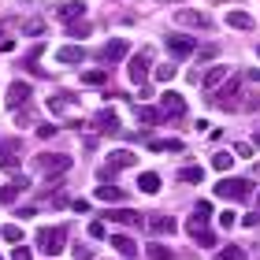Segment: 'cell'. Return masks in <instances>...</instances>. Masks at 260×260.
I'll return each instance as SVG.
<instances>
[{
    "label": "cell",
    "mask_w": 260,
    "mask_h": 260,
    "mask_svg": "<svg viewBox=\"0 0 260 260\" xmlns=\"http://www.w3.org/2000/svg\"><path fill=\"white\" fill-rule=\"evenodd\" d=\"M208 219H212V205L208 201H197L193 216H190V223H186V234H190L201 249H212V245H216V234L208 231Z\"/></svg>",
    "instance_id": "1"
},
{
    "label": "cell",
    "mask_w": 260,
    "mask_h": 260,
    "mask_svg": "<svg viewBox=\"0 0 260 260\" xmlns=\"http://www.w3.org/2000/svg\"><path fill=\"white\" fill-rule=\"evenodd\" d=\"M38 245H41V253L60 256L63 245H67V227H41L38 231Z\"/></svg>",
    "instance_id": "2"
},
{
    "label": "cell",
    "mask_w": 260,
    "mask_h": 260,
    "mask_svg": "<svg viewBox=\"0 0 260 260\" xmlns=\"http://www.w3.org/2000/svg\"><path fill=\"white\" fill-rule=\"evenodd\" d=\"M134 164H138V152H130V149H119V152H112V156L101 164V182H108L115 171H123V168H134Z\"/></svg>",
    "instance_id": "3"
},
{
    "label": "cell",
    "mask_w": 260,
    "mask_h": 260,
    "mask_svg": "<svg viewBox=\"0 0 260 260\" xmlns=\"http://www.w3.org/2000/svg\"><path fill=\"white\" fill-rule=\"evenodd\" d=\"M149 63H152V49H138L134 56H130V63H126V75L134 86H145V78H149Z\"/></svg>",
    "instance_id": "4"
},
{
    "label": "cell",
    "mask_w": 260,
    "mask_h": 260,
    "mask_svg": "<svg viewBox=\"0 0 260 260\" xmlns=\"http://www.w3.org/2000/svg\"><path fill=\"white\" fill-rule=\"evenodd\" d=\"M249 190H253L249 179H223V182H216V197H223V201H242V197H249Z\"/></svg>",
    "instance_id": "5"
},
{
    "label": "cell",
    "mask_w": 260,
    "mask_h": 260,
    "mask_svg": "<svg viewBox=\"0 0 260 260\" xmlns=\"http://www.w3.org/2000/svg\"><path fill=\"white\" fill-rule=\"evenodd\" d=\"M38 171H49V175H63L71 168V152H38Z\"/></svg>",
    "instance_id": "6"
},
{
    "label": "cell",
    "mask_w": 260,
    "mask_h": 260,
    "mask_svg": "<svg viewBox=\"0 0 260 260\" xmlns=\"http://www.w3.org/2000/svg\"><path fill=\"white\" fill-rule=\"evenodd\" d=\"M238 89H242V78L234 75V78L223 82V89H219V93H212V104H219V108L234 112V108H238Z\"/></svg>",
    "instance_id": "7"
},
{
    "label": "cell",
    "mask_w": 260,
    "mask_h": 260,
    "mask_svg": "<svg viewBox=\"0 0 260 260\" xmlns=\"http://www.w3.org/2000/svg\"><path fill=\"white\" fill-rule=\"evenodd\" d=\"M168 115V119H179L186 115V97L182 93H160V119Z\"/></svg>",
    "instance_id": "8"
},
{
    "label": "cell",
    "mask_w": 260,
    "mask_h": 260,
    "mask_svg": "<svg viewBox=\"0 0 260 260\" xmlns=\"http://www.w3.org/2000/svg\"><path fill=\"white\" fill-rule=\"evenodd\" d=\"M168 52L175 56V60H186V56L197 52V41L190 38V34H171L168 38Z\"/></svg>",
    "instance_id": "9"
},
{
    "label": "cell",
    "mask_w": 260,
    "mask_h": 260,
    "mask_svg": "<svg viewBox=\"0 0 260 260\" xmlns=\"http://www.w3.org/2000/svg\"><path fill=\"white\" fill-rule=\"evenodd\" d=\"M175 22H179V26H190V30H208L212 26V19L205 15V11H190V8L175 11Z\"/></svg>",
    "instance_id": "10"
},
{
    "label": "cell",
    "mask_w": 260,
    "mask_h": 260,
    "mask_svg": "<svg viewBox=\"0 0 260 260\" xmlns=\"http://www.w3.org/2000/svg\"><path fill=\"white\" fill-rule=\"evenodd\" d=\"M26 104H30V82H11L8 108H26Z\"/></svg>",
    "instance_id": "11"
},
{
    "label": "cell",
    "mask_w": 260,
    "mask_h": 260,
    "mask_svg": "<svg viewBox=\"0 0 260 260\" xmlns=\"http://www.w3.org/2000/svg\"><path fill=\"white\" fill-rule=\"evenodd\" d=\"M30 186V179H22V175H15L8 186H0V205H11V201H19V193Z\"/></svg>",
    "instance_id": "12"
},
{
    "label": "cell",
    "mask_w": 260,
    "mask_h": 260,
    "mask_svg": "<svg viewBox=\"0 0 260 260\" xmlns=\"http://www.w3.org/2000/svg\"><path fill=\"white\" fill-rule=\"evenodd\" d=\"M0 168L4 171L19 168V141H0Z\"/></svg>",
    "instance_id": "13"
},
{
    "label": "cell",
    "mask_w": 260,
    "mask_h": 260,
    "mask_svg": "<svg viewBox=\"0 0 260 260\" xmlns=\"http://www.w3.org/2000/svg\"><path fill=\"white\" fill-rule=\"evenodd\" d=\"M126 52H130L126 38H112L108 45H104V63H119V60H123Z\"/></svg>",
    "instance_id": "14"
},
{
    "label": "cell",
    "mask_w": 260,
    "mask_h": 260,
    "mask_svg": "<svg viewBox=\"0 0 260 260\" xmlns=\"http://www.w3.org/2000/svg\"><path fill=\"white\" fill-rule=\"evenodd\" d=\"M56 15H60V19L67 22V26H71L75 19L86 15V4H82V0H71V4H56Z\"/></svg>",
    "instance_id": "15"
},
{
    "label": "cell",
    "mask_w": 260,
    "mask_h": 260,
    "mask_svg": "<svg viewBox=\"0 0 260 260\" xmlns=\"http://www.w3.org/2000/svg\"><path fill=\"white\" fill-rule=\"evenodd\" d=\"M97 130H101V134H123V126H119V115H115L112 108H104V112L97 115Z\"/></svg>",
    "instance_id": "16"
},
{
    "label": "cell",
    "mask_w": 260,
    "mask_h": 260,
    "mask_svg": "<svg viewBox=\"0 0 260 260\" xmlns=\"http://www.w3.org/2000/svg\"><path fill=\"white\" fill-rule=\"evenodd\" d=\"M56 60H60V63H82L86 52H82L78 45H63V49H56Z\"/></svg>",
    "instance_id": "17"
},
{
    "label": "cell",
    "mask_w": 260,
    "mask_h": 260,
    "mask_svg": "<svg viewBox=\"0 0 260 260\" xmlns=\"http://www.w3.org/2000/svg\"><path fill=\"white\" fill-rule=\"evenodd\" d=\"M138 190H141V193H160V175L141 171V175H138Z\"/></svg>",
    "instance_id": "18"
},
{
    "label": "cell",
    "mask_w": 260,
    "mask_h": 260,
    "mask_svg": "<svg viewBox=\"0 0 260 260\" xmlns=\"http://www.w3.org/2000/svg\"><path fill=\"white\" fill-rule=\"evenodd\" d=\"M126 193L119 190V186H112V182H97V201H112V205H115V201H123Z\"/></svg>",
    "instance_id": "19"
},
{
    "label": "cell",
    "mask_w": 260,
    "mask_h": 260,
    "mask_svg": "<svg viewBox=\"0 0 260 260\" xmlns=\"http://www.w3.org/2000/svg\"><path fill=\"white\" fill-rule=\"evenodd\" d=\"M112 245H115V253H123V256H138V245L130 242V234H115Z\"/></svg>",
    "instance_id": "20"
},
{
    "label": "cell",
    "mask_w": 260,
    "mask_h": 260,
    "mask_svg": "<svg viewBox=\"0 0 260 260\" xmlns=\"http://www.w3.org/2000/svg\"><path fill=\"white\" fill-rule=\"evenodd\" d=\"M227 26H234V30H253V15H245V11H231Z\"/></svg>",
    "instance_id": "21"
},
{
    "label": "cell",
    "mask_w": 260,
    "mask_h": 260,
    "mask_svg": "<svg viewBox=\"0 0 260 260\" xmlns=\"http://www.w3.org/2000/svg\"><path fill=\"white\" fill-rule=\"evenodd\" d=\"M152 149L156 152H182V141L179 138H160V141H152Z\"/></svg>",
    "instance_id": "22"
},
{
    "label": "cell",
    "mask_w": 260,
    "mask_h": 260,
    "mask_svg": "<svg viewBox=\"0 0 260 260\" xmlns=\"http://www.w3.org/2000/svg\"><path fill=\"white\" fill-rule=\"evenodd\" d=\"M149 227H152V231H160V234H171V231H175V219H171V216H152V219H149Z\"/></svg>",
    "instance_id": "23"
},
{
    "label": "cell",
    "mask_w": 260,
    "mask_h": 260,
    "mask_svg": "<svg viewBox=\"0 0 260 260\" xmlns=\"http://www.w3.org/2000/svg\"><path fill=\"white\" fill-rule=\"evenodd\" d=\"M216 260H245V249L242 245H223V249L216 253Z\"/></svg>",
    "instance_id": "24"
},
{
    "label": "cell",
    "mask_w": 260,
    "mask_h": 260,
    "mask_svg": "<svg viewBox=\"0 0 260 260\" xmlns=\"http://www.w3.org/2000/svg\"><path fill=\"white\" fill-rule=\"evenodd\" d=\"M231 164H234L231 152H212V168H216L219 175H223V171H231Z\"/></svg>",
    "instance_id": "25"
},
{
    "label": "cell",
    "mask_w": 260,
    "mask_h": 260,
    "mask_svg": "<svg viewBox=\"0 0 260 260\" xmlns=\"http://www.w3.org/2000/svg\"><path fill=\"white\" fill-rule=\"evenodd\" d=\"M223 78H227V67H212V71H208V75H205V78H201V82H205V86H208V89H216V86H219V82H223Z\"/></svg>",
    "instance_id": "26"
},
{
    "label": "cell",
    "mask_w": 260,
    "mask_h": 260,
    "mask_svg": "<svg viewBox=\"0 0 260 260\" xmlns=\"http://www.w3.org/2000/svg\"><path fill=\"white\" fill-rule=\"evenodd\" d=\"M138 119H141V126H156L160 123V112L156 108H138Z\"/></svg>",
    "instance_id": "27"
},
{
    "label": "cell",
    "mask_w": 260,
    "mask_h": 260,
    "mask_svg": "<svg viewBox=\"0 0 260 260\" xmlns=\"http://www.w3.org/2000/svg\"><path fill=\"white\" fill-rule=\"evenodd\" d=\"M0 234H4V242H22V227H19V223H8V227H0Z\"/></svg>",
    "instance_id": "28"
},
{
    "label": "cell",
    "mask_w": 260,
    "mask_h": 260,
    "mask_svg": "<svg viewBox=\"0 0 260 260\" xmlns=\"http://www.w3.org/2000/svg\"><path fill=\"white\" fill-rule=\"evenodd\" d=\"M179 179L193 186V182H201V179H205V171H201V168H182V171H179Z\"/></svg>",
    "instance_id": "29"
},
{
    "label": "cell",
    "mask_w": 260,
    "mask_h": 260,
    "mask_svg": "<svg viewBox=\"0 0 260 260\" xmlns=\"http://www.w3.org/2000/svg\"><path fill=\"white\" fill-rule=\"evenodd\" d=\"M82 82H86V86H104V82H108V75H104V71H86V75H82Z\"/></svg>",
    "instance_id": "30"
},
{
    "label": "cell",
    "mask_w": 260,
    "mask_h": 260,
    "mask_svg": "<svg viewBox=\"0 0 260 260\" xmlns=\"http://www.w3.org/2000/svg\"><path fill=\"white\" fill-rule=\"evenodd\" d=\"M149 256L152 260H171V249H168V245H160V242H152L149 245Z\"/></svg>",
    "instance_id": "31"
},
{
    "label": "cell",
    "mask_w": 260,
    "mask_h": 260,
    "mask_svg": "<svg viewBox=\"0 0 260 260\" xmlns=\"http://www.w3.org/2000/svg\"><path fill=\"white\" fill-rule=\"evenodd\" d=\"M112 219H115V223H141V216H138V212H126V208L112 212Z\"/></svg>",
    "instance_id": "32"
},
{
    "label": "cell",
    "mask_w": 260,
    "mask_h": 260,
    "mask_svg": "<svg viewBox=\"0 0 260 260\" xmlns=\"http://www.w3.org/2000/svg\"><path fill=\"white\" fill-rule=\"evenodd\" d=\"M67 34L75 41H82V38H89V26H86V22H75V26H67Z\"/></svg>",
    "instance_id": "33"
},
{
    "label": "cell",
    "mask_w": 260,
    "mask_h": 260,
    "mask_svg": "<svg viewBox=\"0 0 260 260\" xmlns=\"http://www.w3.org/2000/svg\"><path fill=\"white\" fill-rule=\"evenodd\" d=\"M216 56H219L216 45H201V49H197V60H216Z\"/></svg>",
    "instance_id": "34"
},
{
    "label": "cell",
    "mask_w": 260,
    "mask_h": 260,
    "mask_svg": "<svg viewBox=\"0 0 260 260\" xmlns=\"http://www.w3.org/2000/svg\"><path fill=\"white\" fill-rule=\"evenodd\" d=\"M49 108H52V112H67L71 101H67V97H49Z\"/></svg>",
    "instance_id": "35"
},
{
    "label": "cell",
    "mask_w": 260,
    "mask_h": 260,
    "mask_svg": "<svg viewBox=\"0 0 260 260\" xmlns=\"http://www.w3.org/2000/svg\"><path fill=\"white\" fill-rule=\"evenodd\" d=\"M26 34L30 38H45V22H26Z\"/></svg>",
    "instance_id": "36"
},
{
    "label": "cell",
    "mask_w": 260,
    "mask_h": 260,
    "mask_svg": "<svg viewBox=\"0 0 260 260\" xmlns=\"http://www.w3.org/2000/svg\"><path fill=\"white\" fill-rule=\"evenodd\" d=\"M156 78H160V82H171V78H175V67H171V63H164V67L156 71Z\"/></svg>",
    "instance_id": "37"
},
{
    "label": "cell",
    "mask_w": 260,
    "mask_h": 260,
    "mask_svg": "<svg viewBox=\"0 0 260 260\" xmlns=\"http://www.w3.org/2000/svg\"><path fill=\"white\" fill-rule=\"evenodd\" d=\"M11 260H34V253L26 249V245H15V253H11Z\"/></svg>",
    "instance_id": "38"
},
{
    "label": "cell",
    "mask_w": 260,
    "mask_h": 260,
    "mask_svg": "<svg viewBox=\"0 0 260 260\" xmlns=\"http://www.w3.org/2000/svg\"><path fill=\"white\" fill-rule=\"evenodd\" d=\"M15 216H19V219H34V216H38V208H30V205H22V208H15Z\"/></svg>",
    "instance_id": "39"
},
{
    "label": "cell",
    "mask_w": 260,
    "mask_h": 260,
    "mask_svg": "<svg viewBox=\"0 0 260 260\" xmlns=\"http://www.w3.org/2000/svg\"><path fill=\"white\" fill-rule=\"evenodd\" d=\"M89 256H93L89 245H75V260H89Z\"/></svg>",
    "instance_id": "40"
},
{
    "label": "cell",
    "mask_w": 260,
    "mask_h": 260,
    "mask_svg": "<svg viewBox=\"0 0 260 260\" xmlns=\"http://www.w3.org/2000/svg\"><path fill=\"white\" fill-rule=\"evenodd\" d=\"M234 223H238V219H234V212H219V227H234Z\"/></svg>",
    "instance_id": "41"
},
{
    "label": "cell",
    "mask_w": 260,
    "mask_h": 260,
    "mask_svg": "<svg viewBox=\"0 0 260 260\" xmlns=\"http://www.w3.org/2000/svg\"><path fill=\"white\" fill-rule=\"evenodd\" d=\"M89 238H101L104 242V223H89Z\"/></svg>",
    "instance_id": "42"
},
{
    "label": "cell",
    "mask_w": 260,
    "mask_h": 260,
    "mask_svg": "<svg viewBox=\"0 0 260 260\" xmlns=\"http://www.w3.org/2000/svg\"><path fill=\"white\" fill-rule=\"evenodd\" d=\"M11 49H15V41H11V38H0V52H11Z\"/></svg>",
    "instance_id": "43"
},
{
    "label": "cell",
    "mask_w": 260,
    "mask_h": 260,
    "mask_svg": "<svg viewBox=\"0 0 260 260\" xmlns=\"http://www.w3.org/2000/svg\"><path fill=\"white\" fill-rule=\"evenodd\" d=\"M253 175H256V179H260V160H256V164H253Z\"/></svg>",
    "instance_id": "44"
},
{
    "label": "cell",
    "mask_w": 260,
    "mask_h": 260,
    "mask_svg": "<svg viewBox=\"0 0 260 260\" xmlns=\"http://www.w3.org/2000/svg\"><path fill=\"white\" fill-rule=\"evenodd\" d=\"M253 145H256V149H260V130H256V134H253Z\"/></svg>",
    "instance_id": "45"
},
{
    "label": "cell",
    "mask_w": 260,
    "mask_h": 260,
    "mask_svg": "<svg viewBox=\"0 0 260 260\" xmlns=\"http://www.w3.org/2000/svg\"><path fill=\"white\" fill-rule=\"evenodd\" d=\"M160 4H175V0H160Z\"/></svg>",
    "instance_id": "46"
},
{
    "label": "cell",
    "mask_w": 260,
    "mask_h": 260,
    "mask_svg": "<svg viewBox=\"0 0 260 260\" xmlns=\"http://www.w3.org/2000/svg\"><path fill=\"white\" fill-rule=\"evenodd\" d=\"M212 4H219V0H212Z\"/></svg>",
    "instance_id": "47"
},
{
    "label": "cell",
    "mask_w": 260,
    "mask_h": 260,
    "mask_svg": "<svg viewBox=\"0 0 260 260\" xmlns=\"http://www.w3.org/2000/svg\"><path fill=\"white\" fill-rule=\"evenodd\" d=\"M256 56H260V49H256Z\"/></svg>",
    "instance_id": "48"
}]
</instances>
